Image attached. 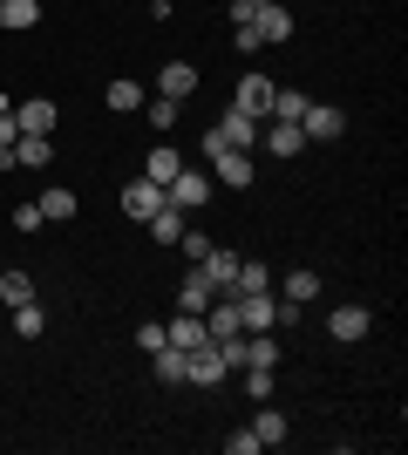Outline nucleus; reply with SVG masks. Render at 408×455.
<instances>
[{
    "mask_svg": "<svg viewBox=\"0 0 408 455\" xmlns=\"http://www.w3.org/2000/svg\"><path fill=\"white\" fill-rule=\"evenodd\" d=\"M212 190H218L212 171H191V164H184V171L164 184V204H171V211H204V204H212Z\"/></svg>",
    "mask_w": 408,
    "mask_h": 455,
    "instance_id": "obj_1",
    "label": "nucleus"
},
{
    "mask_svg": "<svg viewBox=\"0 0 408 455\" xmlns=\"http://www.w3.org/2000/svg\"><path fill=\"white\" fill-rule=\"evenodd\" d=\"M245 333H279V292H232Z\"/></svg>",
    "mask_w": 408,
    "mask_h": 455,
    "instance_id": "obj_2",
    "label": "nucleus"
},
{
    "mask_svg": "<svg viewBox=\"0 0 408 455\" xmlns=\"http://www.w3.org/2000/svg\"><path fill=\"white\" fill-rule=\"evenodd\" d=\"M252 156H245V150H218L212 156V184H225V190H252Z\"/></svg>",
    "mask_w": 408,
    "mask_h": 455,
    "instance_id": "obj_3",
    "label": "nucleus"
},
{
    "mask_svg": "<svg viewBox=\"0 0 408 455\" xmlns=\"http://www.w3.org/2000/svg\"><path fill=\"white\" fill-rule=\"evenodd\" d=\"M327 333H333L340 347H354V340H368V333H374V313H368V306H333Z\"/></svg>",
    "mask_w": 408,
    "mask_h": 455,
    "instance_id": "obj_4",
    "label": "nucleus"
},
{
    "mask_svg": "<svg viewBox=\"0 0 408 455\" xmlns=\"http://www.w3.org/2000/svg\"><path fill=\"white\" fill-rule=\"evenodd\" d=\"M272 89H279L272 76H245V82H238V95H232V109H245V116L266 123V116H272Z\"/></svg>",
    "mask_w": 408,
    "mask_h": 455,
    "instance_id": "obj_5",
    "label": "nucleus"
},
{
    "mask_svg": "<svg viewBox=\"0 0 408 455\" xmlns=\"http://www.w3.org/2000/svg\"><path fill=\"white\" fill-rule=\"evenodd\" d=\"M156 95L191 102V95H197V68H191V61H164V68H156Z\"/></svg>",
    "mask_w": 408,
    "mask_h": 455,
    "instance_id": "obj_6",
    "label": "nucleus"
},
{
    "mask_svg": "<svg viewBox=\"0 0 408 455\" xmlns=\"http://www.w3.org/2000/svg\"><path fill=\"white\" fill-rule=\"evenodd\" d=\"M340 130H348V123H340V109H327V102H307V116H300V136H307V143H333Z\"/></svg>",
    "mask_w": 408,
    "mask_h": 455,
    "instance_id": "obj_7",
    "label": "nucleus"
},
{
    "mask_svg": "<svg viewBox=\"0 0 408 455\" xmlns=\"http://www.w3.org/2000/svg\"><path fill=\"white\" fill-rule=\"evenodd\" d=\"M123 211H130V218H156V211H164V184L130 177V184H123Z\"/></svg>",
    "mask_w": 408,
    "mask_h": 455,
    "instance_id": "obj_8",
    "label": "nucleus"
},
{
    "mask_svg": "<svg viewBox=\"0 0 408 455\" xmlns=\"http://www.w3.org/2000/svg\"><path fill=\"white\" fill-rule=\"evenodd\" d=\"M225 374H232V367H225V354H218V340H212V347L191 354V374L184 380H191V387H225Z\"/></svg>",
    "mask_w": 408,
    "mask_h": 455,
    "instance_id": "obj_9",
    "label": "nucleus"
},
{
    "mask_svg": "<svg viewBox=\"0 0 408 455\" xmlns=\"http://www.w3.org/2000/svg\"><path fill=\"white\" fill-rule=\"evenodd\" d=\"M164 340H171L177 354H197V347H212V333H204V313H177V326H164Z\"/></svg>",
    "mask_w": 408,
    "mask_h": 455,
    "instance_id": "obj_10",
    "label": "nucleus"
},
{
    "mask_svg": "<svg viewBox=\"0 0 408 455\" xmlns=\"http://www.w3.org/2000/svg\"><path fill=\"white\" fill-rule=\"evenodd\" d=\"M252 28H259V48H286V41H292V14L279 7V0H272V7H259Z\"/></svg>",
    "mask_w": 408,
    "mask_h": 455,
    "instance_id": "obj_11",
    "label": "nucleus"
},
{
    "mask_svg": "<svg viewBox=\"0 0 408 455\" xmlns=\"http://www.w3.org/2000/svg\"><path fill=\"white\" fill-rule=\"evenodd\" d=\"M55 102H48V95H35V102H20L14 109V123H20V136H55Z\"/></svg>",
    "mask_w": 408,
    "mask_h": 455,
    "instance_id": "obj_12",
    "label": "nucleus"
},
{
    "mask_svg": "<svg viewBox=\"0 0 408 455\" xmlns=\"http://www.w3.org/2000/svg\"><path fill=\"white\" fill-rule=\"evenodd\" d=\"M197 272H204V279H212L218 292H232V285H238V251L212 245V251H204V266H197Z\"/></svg>",
    "mask_w": 408,
    "mask_h": 455,
    "instance_id": "obj_13",
    "label": "nucleus"
},
{
    "mask_svg": "<svg viewBox=\"0 0 408 455\" xmlns=\"http://www.w3.org/2000/svg\"><path fill=\"white\" fill-rule=\"evenodd\" d=\"M212 299H218V285L204 279V272H184V285H177V313H204Z\"/></svg>",
    "mask_w": 408,
    "mask_h": 455,
    "instance_id": "obj_14",
    "label": "nucleus"
},
{
    "mask_svg": "<svg viewBox=\"0 0 408 455\" xmlns=\"http://www.w3.org/2000/svg\"><path fill=\"white\" fill-rule=\"evenodd\" d=\"M259 130H266V123H259V116H245V109H232L225 123H218V136H225L232 150H252V143H259Z\"/></svg>",
    "mask_w": 408,
    "mask_h": 455,
    "instance_id": "obj_15",
    "label": "nucleus"
},
{
    "mask_svg": "<svg viewBox=\"0 0 408 455\" xmlns=\"http://www.w3.org/2000/svg\"><path fill=\"white\" fill-rule=\"evenodd\" d=\"M252 435H259V449H279V442H286V408L259 401V415H252Z\"/></svg>",
    "mask_w": 408,
    "mask_h": 455,
    "instance_id": "obj_16",
    "label": "nucleus"
},
{
    "mask_svg": "<svg viewBox=\"0 0 408 455\" xmlns=\"http://www.w3.org/2000/svg\"><path fill=\"white\" fill-rule=\"evenodd\" d=\"M0 28H7V35L41 28V0H0Z\"/></svg>",
    "mask_w": 408,
    "mask_h": 455,
    "instance_id": "obj_17",
    "label": "nucleus"
},
{
    "mask_svg": "<svg viewBox=\"0 0 408 455\" xmlns=\"http://www.w3.org/2000/svg\"><path fill=\"white\" fill-rule=\"evenodd\" d=\"M259 143H266L272 156H300V150H307V136H300V123H272V130H259Z\"/></svg>",
    "mask_w": 408,
    "mask_h": 455,
    "instance_id": "obj_18",
    "label": "nucleus"
},
{
    "mask_svg": "<svg viewBox=\"0 0 408 455\" xmlns=\"http://www.w3.org/2000/svg\"><path fill=\"white\" fill-rule=\"evenodd\" d=\"M177 171H184V156H177V150H171V143H156V150H150V156H143V177H150V184H171V177H177Z\"/></svg>",
    "mask_w": 408,
    "mask_h": 455,
    "instance_id": "obj_19",
    "label": "nucleus"
},
{
    "mask_svg": "<svg viewBox=\"0 0 408 455\" xmlns=\"http://www.w3.org/2000/svg\"><path fill=\"white\" fill-rule=\"evenodd\" d=\"M14 333H20V340H41V333H48V306H41V299H20L14 306Z\"/></svg>",
    "mask_w": 408,
    "mask_h": 455,
    "instance_id": "obj_20",
    "label": "nucleus"
},
{
    "mask_svg": "<svg viewBox=\"0 0 408 455\" xmlns=\"http://www.w3.org/2000/svg\"><path fill=\"white\" fill-rule=\"evenodd\" d=\"M307 102H313L307 89H272V123H300V116H307Z\"/></svg>",
    "mask_w": 408,
    "mask_h": 455,
    "instance_id": "obj_21",
    "label": "nucleus"
},
{
    "mask_svg": "<svg viewBox=\"0 0 408 455\" xmlns=\"http://www.w3.org/2000/svg\"><path fill=\"white\" fill-rule=\"evenodd\" d=\"M102 102H109V109H123V116H130V109H143V102H150V95H143V82H109V89H102Z\"/></svg>",
    "mask_w": 408,
    "mask_h": 455,
    "instance_id": "obj_22",
    "label": "nucleus"
},
{
    "mask_svg": "<svg viewBox=\"0 0 408 455\" xmlns=\"http://www.w3.org/2000/svg\"><path fill=\"white\" fill-rule=\"evenodd\" d=\"M35 204H41V218L55 225V218H76V190H68V184H55V190H41Z\"/></svg>",
    "mask_w": 408,
    "mask_h": 455,
    "instance_id": "obj_23",
    "label": "nucleus"
},
{
    "mask_svg": "<svg viewBox=\"0 0 408 455\" xmlns=\"http://www.w3.org/2000/svg\"><path fill=\"white\" fill-rule=\"evenodd\" d=\"M232 292H272V266H259V259H238V285Z\"/></svg>",
    "mask_w": 408,
    "mask_h": 455,
    "instance_id": "obj_24",
    "label": "nucleus"
},
{
    "mask_svg": "<svg viewBox=\"0 0 408 455\" xmlns=\"http://www.w3.org/2000/svg\"><path fill=\"white\" fill-rule=\"evenodd\" d=\"M245 367H279V340L272 333H245Z\"/></svg>",
    "mask_w": 408,
    "mask_h": 455,
    "instance_id": "obj_25",
    "label": "nucleus"
},
{
    "mask_svg": "<svg viewBox=\"0 0 408 455\" xmlns=\"http://www.w3.org/2000/svg\"><path fill=\"white\" fill-rule=\"evenodd\" d=\"M143 225H150V238H156V245H177V238H184V218H177L171 204L156 211V218H143Z\"/></svg>",
    "mask_w": 408,
    "mask_h": 455,
    "instance_id": "obj_26",
    "label": "nucleus"
},
{
    "mask_svg": "<svg viewBox=\"0 0 408 455\" xmlns=\"http://www.w3.org/2000/svg\"><path fill=\"white\" fill-rule=\"evenodd\" d=\"M279 299H292V306L320 299V272H286V292H279Z\"/></svg>",
    "mask_w": 408,
    "mask_h": 455,
    "instance_id": "obj_27",
    "label": "nucleus"
},
{
    "mask_svg": "<svg viewBox=\"0 0 408 455\" xmlns=\"http://www.w3.org/2000/svg\"><path fill=\"white\" fill-rule=\"evenodd\" d=\"M143 116H150V130H156V136H171V130H177V102H171V95H150V102H143Z\"/></svg>",
    "mask_w": 408,
    "mask_h": 455,
    "instance_id": "obj_28",
    "label": "nucleus"
},
{
    "mask_svg": "<svg viewBox=\"0 0 408 455\" xmlns=\"http://www.w3.org/2000/svg\"><path fill=\"white\" fill-rule=\"evenodd\" d=\"M0 299H7V306L35 299V279H28V272H0Z\"/></svg>",
    "mask_w": 408,
    "mask_h": 455,
    "instance_id": "obj_29",
    "label": "nucleus"
},
{
    "mask_svg": "<svg viewBox=\"0 0 408 455\" xmlns=\"http://www.w3.org/2000/svg\"><path fill=\"white\" fill-rule=\"evenodd\" d=\"M245 374V395L252 401H272V367H238Z\"/></svg>",
    "mask_w": 408,
    "mask_h": 455,
    "instance_id": "obj_30",
    "label": "nucleus"
},
{
    "mask_svg": "<svg viewBox=\"0 0 408 455\" xmlns=\"http://www.w3.org/2000/svg\"><path fill=\"white\" fill-rule=\"evenodd\" d=\"M177 245H184V259H191V266H204V251H212V238H204V231H191V225H184V238H177Z\"/></svg>",
    "mask_w": 408,
    "mask_h": 455,
    "instance_id": "obj_31",
    "label": "nucleus"
},
{
    "mask_svg": "<svg viewBox=\"0 0 408 455\" xmlns=\"http://www.w3.org/2000/svg\"><path fill=\"white\" fill-rule=\"evenodd\" d=\"M225 449H232V455H259V435H252V428H232V435H225Z\"/></svg>",
    "mask_w": 408,
    "mask_h": 455,
    "instance_id": "obj_32",
    "label": "nucleus"
},
{
    "mask_svg": "<svg viewBox=\"0 0 408 455\" xmlns=\"http://www.w3.org/2000/svg\"><path fill=\"white\" fill-rule=\"evenodd\" d=\"M41 225H48V218H41V204H20V211H14V231H41Z\"/></svg>",
    "mask_w": 408,
    "mask_h": 455,
    "instance_id": "obj_33",
    "label": "nucleus"
},
{
    "mask_svg": "<svg viewBox=\"0 0 408 455\" xmlns=\"http://www.w3.org/2000/svg\"><path fill=\"white\" fill-rule=\"evenodd\" d=\"M14 136H20V123H14V109H0V150H14Z\"/></svg>",
    "mask_w": 408,
    "mask_h": 455,
    "instance_id": "obj_34",
    "label": "nucleus"
},
{
    "mask_svg": "<svg viewBox=\"0 0 408 455\" xmlns=\"http://www.w3.org/2000/svg\"><path fill=\"white\" fill-rule=\"evenodd\" d=\"M252 20H259V7H252V0H232V28H252Z\"/></svg>",
    "mask_w": 408,
    "mask_h": 455,
    "instance_id": "obj_35",
    "label": "nucleus"
},
{
    "mask_svg": "<svg viewBox=\"0 0 408 455\" xmlns=\"http://www.w3.org/2000/svg\"><path fill=\"white\" fill-rule=\"evenodd\" d=\"M252 7H272V0H252Z\"/></svg>",
    "mask_w": 408,
    "mask_h": 455,
    "instance_id": "obj_36",
    "label": "nucleus"
}]
</instances>
